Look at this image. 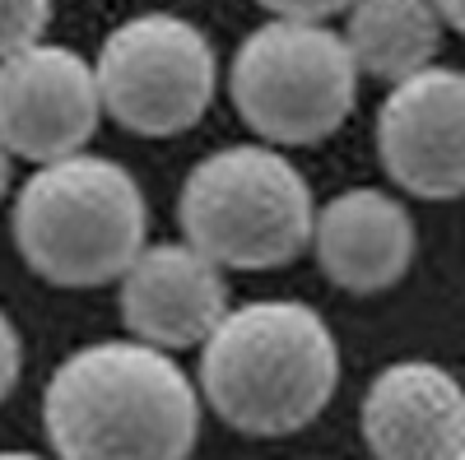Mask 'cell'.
<instances>
[{
	"label": "cell",
	"instance_id": "5bb4252c",
	"mask_svg": "<svg viewBox=\"0 0 465 460\" xmlns=\"http://www.w3.org/2000/svg\"><path fill=\"white\" fill-rule=\"evenodd\" d=\"M19 367H24V344L15 321L0 312V400H10V391L19 387Z\"/></svg>",
	"mask_w": 465,
	"mask_h": 460
},
{
	"label": "cell",
	"instance_id": "3957f363",
	"mask_svg": "<svg viewBox=\"0 0 465 460\" xmlns=\"http://www.w3.org/2000/svg\"><path fill=\"white\" fill-rule=\"evenodd\" d=\"M144 191L112 159L70 153L37 163L15 201V242L33 275L61 289H98L144 251Z\"/></svg>",
	"mask_w": 465,
	"mask_h": 460
},
{
	"label": "cell",
	"instance_id": "d6986e66",
	"mask_svg": "<svg viewBox=\"0 0 465 460\" xmlns=\"http://www.w3.org/2000/svg\"><path fill=\"white\" fill-rule=\"evenodd\" d=\"M456 460H465V451H460V455H456Z\"/></svg>",
	"mask_w": 465,
	"mask_h": 460
},
{
	"label": "cell",
	"instance_id": "7a4b0ae2",
	"mask_svg": "<svg viewBox=\"0 0 465 460\" xmlns=\"http://www.w3.org/2000/svg\"><path fill=\"white\" fill-rule=\"evenodd\" d=\"M340 387V344L307 302L228 307L201 344V396L228 428L284 437L307 428Z\"/></svg>",
	"mask_w": 465,
	"mask_h": 460
},
{
	"label": "cell",
	"instance_id": "277c9868",
	"mask_svg": "<svg viewBox=\"0 0 465 460\" xmlns=\"http://www.w3.org/2000/svg\"><path fill=\"white\" fill-rule=\"evenodd\" d=\"M312 186L270 144H228L186 172L182 238L219 270H280L312 242Z\"/></svg>",
	"mask_w": 465,
	"mask_h": 460
},
{
	"label": "cell",
	"instance_id": "9c48e42d",
	"mask_svg": "<svg viewBox=\"0 0 465 460\" xmlns=\"http://www.w3.org/2000/svg\"><path fill=\"white\" fill-rule=\"evenodd\" d=\"M359 428L377 460H456L465 451V387L429 358L386 363L363 391Z\"/></svg>",
	"mask_w": 465,
	"mask_h": 460
},
{
	"label": "cell",
	"instance_id": "e0dca14e",
	"mask_svg": "<svg viewBox=\"0 0 465 460\" xmlns=\"http://www.w3.org/2000/svg\"><path fill=\"white\" fill-rule=\"evenodd\" d=\"M5 191H10V149L0 144V201H5Z\"/></svg>",
	"mask_w": 465,
	"mask_h": 460
},
{
	"label": "cell",
	"instance_id": "ac0fdd59",
	"mask_svg": "<svg viewBox=\"0 0 465 460\" xmlns=\"http://www.w3.org/2000/svg\"><path fill=\"white\" fill-rule=\"evenodd\" d=\"M0 460H47V455H33V451H0Z\"/></svg>",
	"mask_w": 465,
	"mask_h": 460
},
{
	"label": "cell",
	"instance_id": "7c38bea8",
	"mask_svg": "<svg viewBox=\"0 0 465 460\" xmlns=\"http://www.w3.org/2000/svg\"><path fill=\"white\" fill-rule=\"evenodd\" d=\"M344 47L359 74L401 84L438 65L442 15L433 0H354L344 24Z\"/></svg>",
	"mask_w": 465,
	"mask_h": 460
},
{
	"label": "cell",
	"instance_id": "52a82bcc",
	"mask_svg": "<svg viewBox=\"0 0 465 460\" xmlns=\"http://www.w3.org/2000/svg\"><path fill=\"white\" fill-rule=\"evenodd\" d=\"M103 117L94 61L56 43L0 56V144L15 159L56 163L80 153Z\"/></svg>",
	"mask_w": 465,
	"mask_h": 460
},
{
	"label": "cell",
	"instance_id": "30bf717a",
	"mask_svg": "<svg viewBox=\"0 0 465 460\" xmlns=\"http://www.w3.org/2000/svg\"><path fill=\"white\" fill-rule=\"evenodd\" d=\"M228 317V279L191 242H153L122 275V321L153 349H191Z\"/></svg>",
	"mask_w": 465,
	"mask_h": 460
},
{
	"label": "cell",
	"instance_id": "ba28073f",
	"mask_svg": "<svg viewBox=\"0 0 465 460\" xmlns=\"http://www.w3.org/2000/svg\"><path fill=\"white\" fill-rule=\"evenodd\" d=\"M377 153L419 201L465 196V70L429 65L391 84L377 112Z\"/></svg>",
	"mask_w": 465,
	"mask_h": 460
},
{
	"label": "cell",
	"instance_id": "2e32d148",
	"mask_svg": "<svg viewBox=\"0 0 465 460\" xmlns=\"http://www.w3.org/2000/svg\"><path fill=\"white\" fill-rule=\"evenodd\" d=\"M433 5H438L442 24H447V28H456V33L465 37V0H433Z\"/></svg>",
	"mask_w": 465,
	"mask_h": 460
},
{
	"label": "cell",
	"instance_id": "9a60e30c",
	"mask_svg": "<svg viewBox=\"0 0 465 460\" xmlns=\"http://www.w3.org/2000/svg\"><path fill=\"white\" fill-rule=\"evenodd\" d=\"M256 5H265L275 19H317V24H326L331 15L354 5V0H256Z\"/></svg>",
	"mask_w": 465,
	"mask_h": 460
},
{
	"label": "cell",
	"instance_id": "8fae6325",
	"mask_svg": "<svg viewBox=\"0 0 465 460\" xmlns=\"http://www.w3.org/2000/svg\"><path fill=\"white\" fill-rule=\"evenodd\" d=\"M312 247L322 275L349 293H381L405 279L414 260V219L410 210L372 186L340 191L312 219Z\"/></svg>",
	"mask_w": 465,
	"mask_h": 460
},
{
	"label": "cell",
	"instance_id": "6da1fadb",
	"mask_svg": "<svg viewBox=\"0 0 465 460\" xmlns=\"http://www.w3.org/2000/svg\"><path fill=\"white\" fill-rule=\"evenodd\" d=\"M43 428L56 460H191L201 391L168 349L103 339L52 372Z\"/></svg>",
	"mask_w": 465,
	"mask_h": 460
},
{
	"label": "cell",
	"instance_id": "8992f818",
	"mask_svg": "<svg viewBox=\"0 0 465 460\" xmlns=\"http://www.w3.org/2000/svg\"><path fill=\"white\" fill-rule=\"evenodd\" d=\"M103 112L135 135H182L214 103L219 56L182 15H135L116 24L94 61Z\"/></svg>",
	"mask_w": 465,
	"mask_h": 460
},
{
	"label": "cell",
	"instance_id": "4fadbf2b",
	"mask_svg": "<svg viewBox=\"0 0 465 460\" xmlns=\"http://www.w3.org/2000/svg\"><path fill=\"white\" fill-rule=\"evenodd\" d=\"M52 24V0H0V56L43 43Z\"/></svg>",
	"mask_w": 465,
	"mask_h": 460
},
{
	"label": "cell",
	"instance_id": "5b68a950",
	"mask_svg": "<svg viewBox=\"0 0 465 460\" xmlns=\"http://www.w3.org/2000/svg\"><path fill=\"white\" fill-rule=\"evenodd\" d=\"M228 93L265 144H317L354 112L359 65L344 33L317 19H270L232 52Z\"/></svg>",
	"mask_w": 465,
	"mask_h": 460
}]
</instances>
